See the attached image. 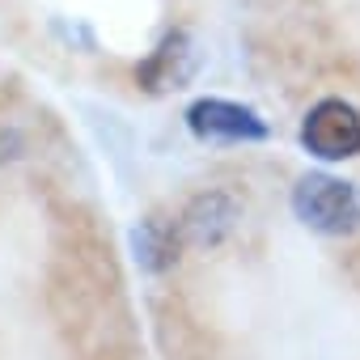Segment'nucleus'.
I'll list each match as a JSON object with an SVG mask.
<instances>
[{"mask_svg": "<svg viewBox=\"0 0 360 360\" xmlns=\"http://www.w3.org/2000/svg\"><path fill=\"white\" fill-rule=\"evenodd\" d=\"M292 212L301 225L326 238H343L360 229V195L352 183L330 174H305L292 187Z\"/></svg>", "mask_w": 360, "mask_h": 360, "instance_id": "1", "label": "nucleus"}, {"mask_svg": "<svg viewBox=\"0 0 360 360\" xmlns=\"http://www.w3.org/2000/svg\"><path fill=\"white\" fill-rule=\"evenodd\" d=\"M301 148L309 157H318V161L356 157L360 153V110L339 102V98H322L301 119Z\"/></svg>", "mask_w": 360, "mask_h": 360, "instance_id": "2", "label": "nucleus"}, {"mask_svg": "<svg viewBox=\"0 0 360 360\" xmlns=\"http://www.w3.org/2000/svg\"><path fill=\"white\" fill-rule=\"evenodd\" d=\"M187 127H191L195 140H208V144L267 140V123L250 106H238V102H225V98H200L187 110Z\"/></svg>", "mask_w": 360, "mask_h": 360, "instance_id": "3", "label": "nucleus"}, {"mask_svg": "<svg viewBox=\"0 0 360 360\" xmlns=\"http://www.w3.org/2000/svg\"><path fill=\"white\" fill-rule=\"evenodd\" d=\"M200 68V51L191 43V34L174 30L157 43V51L136 68V81L148 89V94H169V89H183Z\"/></svg>", "mask_w": 360, "mask_h": 360, "instance_id": "4", "label": "nucleus"}, {"mask_svg": "<svg viewBox=\"0 0 360 360\" xmlns=\"http://www.w3.org/2000/svg\"><path fill=\"white\" fill-rule=\"evenodd\" d=\"M233 221H238L233 200L221 195V191H212V195H200V200L183 212V221H178V233H183L191 246H217V242L233 229Z\"/></svg>", "mask_w": 360, "mask_h": 360, "instance_id": "5", "label": "nucleus"}, {"mask_svg": "<svg viewBox=\"0 0 360 360\" xmlns=\"http://www.w3.org/2000/svg\"><path fill=\"white\" fill-rule=\"evenodd\" d=\"M178 225H165L157 217L140 221L136 233H131V250H136V263L144 271H169L178 263Z\"/></svg>", "mask_w": 360, "mask_h": 360, "instance_id": "6", "label": "nucleus"}]
</instances>
